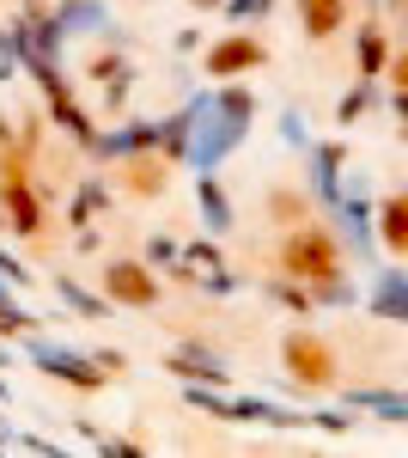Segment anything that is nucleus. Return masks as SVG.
<instances>
[{"mask_svg":"<svg viewBox=\"0 0 408 458\" xmlns=\"http://www.w3.org/2000/svg\"><path fill=\"white\" fill-rule=\"evenodd\" d=\"M280 276L299 287H336L347 276V263H341V245L329 226H317V220H299L287 239H280Z\"/></svg>","mask_w":408,"mask_h":458,"instance_id":"f257e3e1","label":"nucleus"},{"mask_svg":"<svg viewBox=\"0 0 408 458\" xmlns=\"http://www.w3.org/2000/svg\"><path fill=\"white\" fill-rule=\"evenodd\" d=\"M280 360H287V373H293L299 386H311V391L336 386V373H341L336 349H329L323 336H311V330H293V336L280 343Z\"/></svg>","mask_w":408,"mask_h":458,"instance_id":"f03ea898","label":"nucleus"},{"mask_svg":"<svg viewBox=\"0 0 408 458\" xmlns=\"http://www.w3.org/2000/svg\"><path fill=\"white\" fill-rule=\"evenodd\" d=\"M0 196H6V208L19 220V233H37L43 226V208H37V196H31L25 159H12V153H0Z\"/></svg>","mask_w":408,"mask_h":458,"instance_id":"7ed1b4c3","label":"nucleus"},{"mask_svg":"<svg viewBox=\"0 0 408 458\" xmlns=\"http://www.w3.org/2000/svg\"><path fill=\"white\" fill-rule=\"evenodd\" d=\"M104 287H110V300H122V306H159V282H153L140 263H110V269H104Z\"/></svg>","mask_w":408,"mask_h":458,"instance_id":"20e7f679","label":"nucleus"},{"mask_svg":"<svg viewBox=\"0 0 408 458\" xmlns=\"http://www.w3.org/2000/svg\"><path fill=\"white\" fill-rule=\"evenodd\" d=\"M165 183H171V165L153 159V153H140V159L122 165V190H129V196H165Z\"/></svg>","mask_w":408,"mask_h":458,"instance_id":"39448f33","label":"nucleus"},{"mask_svg":"<svg viewBox=\"0 0 408 458\" xmlns=\"http://www.w3.org/2000/svg\"><path fill=\"white\" fill-rule=\"evenodd\" d=\"M238 68H262V43L256 37H232V43H220L207 55V73L213 80H226V73H238Z\"/></svg>","mask_w":408,"mask_h":458,"instance_id":"423d86ee","label":"nucleus"},{"mask_svg":"<svg viewBox=\"0 0 408 458\" xmlns=\"http://www.w3.org/2000/svg\"><path fill=\"white\" fill-rule=\"evenodd\" d=\"M299 25H305V37H336L341 25H347V0H299Z\"/></svg>","mask_w":408,"mask_h":458,"instance_id":"0eeeda50","label":"nucleus"},{"mask_svg":"<svg viewBox=\"0 0 408 458\" xmlns=\"http://www.w3.org/2000/svg\"><path fill=\"white\" fill-rule=\"evenodd\" d=\"M378 226H384V245H390V250H408V202H403V196H390V202H384Z\"/></svg>","mask_w":408,"mask_h":458,"instance_id":"6e6552de","label":"nucleus"},{"mask_svg":"<svg viewBox=\"0 0 408 458\" xmlns=\"http://www.w3.org/2000/svg\"><path fill=\"white\" fill-rule=\"evenodd\" d=\"M196 6H220V0H196Z\"/></svg>","mask_w":408,"mask_h":458,"instance_id":"1a4fd4ad","label":"nucleus"}]
</instances>
